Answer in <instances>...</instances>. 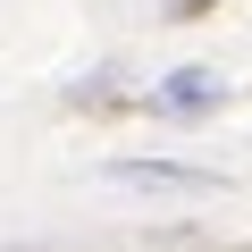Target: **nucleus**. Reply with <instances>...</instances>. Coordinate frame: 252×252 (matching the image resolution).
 Instances as JSON below:
<instances>
[{
  "instance_id": "f257e3e1",
  "label": "nucleus",
  "mask_w": 252,
  "mask_h": 252,
  "mask_svg": "<svg viewBox=\"0 0 252 252\" xmlns=\"http://www.w3.org/2000/svg\"><path fill=\"white\" fill-rule=\"evenodd\" d=\"M219 76L210 67H177V76H160V93H152V109L160 118H202V109H219Z\"/></svg>"
},
{
  "instance_id": "f03ea898",
  "label": "nucleus",
  "mask_w": 252,
  "mask_h": 252,
  "mask_svg": "<svg viewBox=\"0 0 252 252\" xmlns=\"http://www.w3.org/2000/svg\"><path fill=\"white\" fill-rule=\"evenodd\" d=\"M118 185H177V193H210L219 177H210V168H168V160H152V168H143V160H126V168H118Z\"/></svg>"
},
{
  "instance_id": "7ed1b4c3",
  "label": "nucleus",
  "mask_w": 252,
  "mask_h": 252,
  "mask_svg": "<svg viewBox=\"0 0 252 252\" xmlns=\"http://www.w3.org/2000/svg\"><path fill=\"white\" fill-rule=\"evenodd\" d=\"M202 9H219V0H177V9H168V17H202Z\"/></svg>"
}]
</instances>
